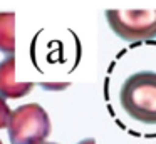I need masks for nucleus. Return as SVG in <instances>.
<instances>
[{
  "label": "nucleus",
  "instance_id": "f257e3e1",
  "mask_svg": "<svg viewBox=\"0 0 156 144\" xmlns=\"http://www.w3.org/2000/svg\"><path fill=\"white\" fill-rule=\"evenodd\" d=\"M119 102L134 121L156 126V72H134L122 82Z\"/></svg>",
  "mask_w": 156,
  "mask_h": 144
},
{
  "label": "nucleus",
  "instance_id": "f03ea898",
  "mask_svg": "<svg viewBox=\"0 0 156 144\" xmlns=\"http://www.w3.org/2000/svg\"><path fill=\"white\" fill-rule=\"evenodd\" d=\"M51 134V119L39 104H24L12 111L9 121L10 144H42Z\"/></svg>",
  "mask_w": 156,
  "mask_h": 144
},
{
  "label": "nucleus",
  "instance_id": "7ed1b4c3",
  "mask_svg": "<svg viewBox=\"0 0 156 144\" xmlns=\"http://www.w3.org/2000/svg\"><path fill=\"white\" fill-rule=\"evenodd\" d=\"M111 30L126 42H138L156 37V10H108Z\"/></svg>",
  "mask_w": 156,
  "mask_h": 144
},
{
  "label": "nucleus",
  "instance_id": "20e7f679",
  "mask_svg": "<svg viewBox=\"0 0 156 144\" xmlns=\"http://www.w3.org/2000/svg\"><path fill=\"white\" fill-rule=\"evenodd\" d=\"M34 82H19L15 79V57L7 55L0 60V96L7 99H20L27 96Z\"/></svg>",
  "mask_w": 156,
  "mask_h": 144
},
{
  "label": "nucleus",
  "instance_id": "39448f33",
  "mask_svg": "<svg viewBox=\"0 0 156 144\" xmlns=\"http://www.w3.org/2000/svg\"><path fill=\"white\" fill-rule=\"evenodd\" d=\"M0 52L14 55L15 52V13L0 12Z\"/></svg>",
  "mask_w": 156,
  "mask_h": 144
},
{
  "label": "nucleus",
  "instance_id": "423d86ee",
  "mask_svg": "<svg viewBox=\"0 0 156 144\" xmlns=\"http://www.w3.org/2000/svg\"><path fill=\"white\" fill-rule=\"evenodd\" d=\"M10 116H12V111L9 107L7 100L0 96V129L4 127H9V121H10Z\"/></svg>",
  "mask_w": 156,
  "mask_h": 144
},
{
  "label": "nucleus",
  "instance_id": "0eeeda50",
  "mask_svg": "<svg viewBox=\"0 0 156 144\" xmlns=\"http://www.w3.org/2000/svg\"><path fill=\"white\" fill-rule=\"evenodd\" d=\"M79 144H96V141L94 139H84V141H81Z\"/></svg>",
  "mask_w": 156,
  "mask_h": 144
},
{
  "label": "nucleus",
  "instance_id": "6e6552de",
  "mask_svg": "<svg viewBox=\"0 0 156 144\" xmlns=\"http://www.w3.org/2000/svg\"><path fill=\"white\" fill-rule=\"evenodd\" d=\"M42 144H54V142H42Z\"/></svg>",
  "mask_w": 156,
  "mask_h": 144
},
{
  "label": "nucleus",
  "instance_id": "1a4fd4ad",
  "mask_svg": "<svg viewBox=\"0 0 156 144\" xmlns=\"http://www.w3.org/2000/svg\"><path fill=\"white\" fill-rule=\"evenodd\" d=\"M0 144H4V142H2V141H0Z\"/></svg>",
  "mask_w": 156,
  "mask_h": 144
}]
</instances>
